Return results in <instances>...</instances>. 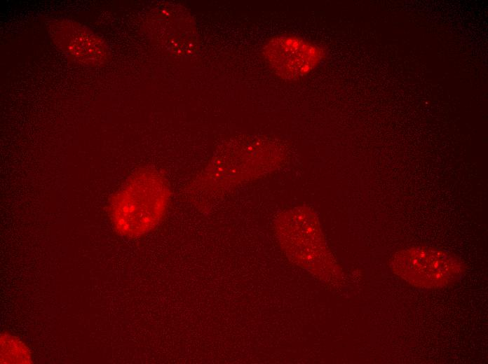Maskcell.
<instances>
[{
	"label": "cell",
	"instance_id": "cell-1",
	"mask_svg": "<svg viewBox=\"0 0 488 364\" xmlns=\"http://www.w3.org/2000/svg\"><path fill=\"white\" fill-rule=\"evenodd\" d=\"M171 196L169 181L161 172L137 169L109 200L108 214L114 229L127 238L149 234L165 217Z\"/></svg>",
	"mask_w": 488,
	"mask_h": 364
},
{
	"label": "cell",
	"instance_id": "cell-2",
	"mask_svg": "<svg viewBox=\"0 0 488 364\" xmlns=\"http://www.w3.org/2000/svg\"><path fill=\"white\" fill-rule=\"evenodd\" d=\"M393 272L412 286L438 288L458 281L464 274L463 263L442 250L412 247L395 253Z\"/></svg>",
	"mask_w": 488,
	"mask_h": 364
},
{
	"label": "cell",
	"instance_id": "cell-3",
	"mask_svg": "<svg viewBox=\"0 0 488 364\" xmlns=\"http://www.w3.org/2000/svg\"><path fill=\"white\" fill-rule=\"evenodd\" d=\"M278 233L285 250L303 267L316 272L332 265L316 216L306 208H295L280 216Z\"/></svg>",
	"mask_w": 488,
	"mask_h": 364
},
{
	"label": "cell",
	"instance_id": "cell-4",
	"mask_svg": "<svg viewBox=\"0 0 488 364\" xmlns=\"http://www.w3.org/2000/svg\"><path fill=\"white\" fill-rule=\"evenodd\" d=\"M264 56L275 74L294 80L313 71L324 59L325 50L300 36L282 34L267 42Z\"/></svg>",
	"mask_w": 488,
	"mask_h": 364
},
{
	"label": "cell",
	"instance_id": "cell-5",
	"mask_svg": "<svg viewBox=\"0 0 488 364\" xmlns=\"http://www.w3.org/2000/svg\"><path fill=\"white\" fill-rule=\"evenodd\" d=\"M62 25L60 43L74 59L87 64H97L105 59V47L97 36L76 24Z\"/></svg>",
	"mask_w": 488,
	"mask_h": 364
},
{
	"label": "cell",
	"instance_id": "cell-6",
	"mask_svg": "<svg viewBox=\"0 0 488 364\" xmlns=\"http://www.w3.org/2000/svg\"><path fill=\"white\" fill-rule=\"evenodd\" d=\"M1 363H32L28 346L19 338L9 333L1 334Z\"/></svg>",
	"mask_w": 488,
	"mask_h": 364
}]
</instances>
